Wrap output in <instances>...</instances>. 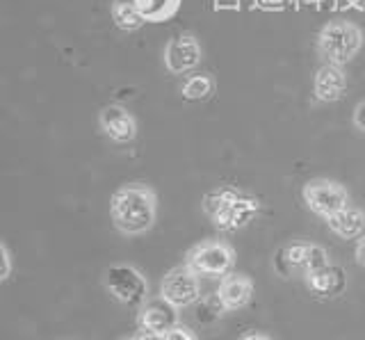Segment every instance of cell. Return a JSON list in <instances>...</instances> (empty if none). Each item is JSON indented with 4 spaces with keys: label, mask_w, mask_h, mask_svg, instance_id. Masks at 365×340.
<instances>
[{
    "label": "cell",
    "mask_w": 365,
    "mask_h": 340,
    "mask_svg": "<svg viewBox=\"0 0 365 340\" xmlns=\"http://www.w3.org/2000/svg\"><path fill=\"white\" fill-rule=\"evenodd\" d=\"M158 199L148 185H125L112 195L110 215L119 233L135 237L146 233L155 224Z\"/></svg>",
    "instance_id": "1"
},
{
    "label": "cell",
    "mask_w": 365,
    "mask_h": 340,
    "mask_svg": "<svg viewBox=\"0 0 365 340\" xmlns=\"http://www.w3.org/2000/svg\"><path fill=\"white\" fill-rule=\"evenodd\" d=\"M363 46V32L351 21H331L317 35V51L331 64H347Z\"/></svg>",
    "instance_id": "2"
},
{
    "label": "cell",
    "mask_w": 365,
    "mask_h": 340,
    "mask_svg": "<svg viewBox=\"0 0 365 340\" xmlns=\"http://www.w3.org/2000/svg\"><path fill=\"white\" fill-rule=\"evenodd\" d=\"M103 286L114 299L128 306H137L146 302L148 281L140 269L125 263L110 265L103 272Z\"/></svg>",
    "instance_id": "3"
},
{
    "label": "cell",
    "mask_w": 365,
    "mask_h": 340,
    "mask_svg": "<svg viewBox=\"0 0 365 340\" xmlns=\"http://www.w3.org/2000/svg\"><path fill=\"white\" fill-rule=\"evenodd\" d=\"M233 247L220 240H208L192 247L185 258V265H190L201 277H226L233 269Z\"/></svg>",
    "instance_id": "4"
},
{
    "label": "cell",
    "mask_w": 365,
    "mask_h": 340,
    "mask_svg": "<svg viewBox=\"0 0 365 340\" xmlns=\"http://www.w3.org/2000/svg\"><path fill=\"white\" fill-rule=\"evenodd\" d=\"M306 206L311 208L319 217L329 220L331 215H336L338 210H342L345 206H349V195L347 190L342 187L336 180L329 178H313L308 180L302 190Z\"/></svg>",
    "instance_id": "5"
},
{
    "label": "cell",
    "mask_w": 365,
    "mask_h": 340,
    "mask_svg": "<svg viewBox=\"0 0 365 340\" xmlns=\"http://www.w3.org/2000/svg\"><path fill=\"white\" fill-rule=\"evenodd\" d=\"M160 297L167 299L176 309H187L201 299V283L199 274L190 265H178L169 269L160 283Z\"/></svg>",
    "instance_id": "6"
},
{
    "label": "cell",
    "mask_w": 365,
    "mask_h": 340,
    "mask_svg": "<svg viewBox=\"0 0 365 340\" xmlns=\"http://www.w3.org/2000/svg\"><path fill=\"white\" fill-rule=\"evenodd\" d=\"M203 58L201 43L190 32H182L167 41L165 46V66L169 73H187L197 69Z\"/></svg>",
    "instance_id": "7"
},
{
    "label": "cell",
    "mask_w": 365,
    "mask_h": 340,
    "mask_svg": "<svg viewBox=\"0 0 365 340\" xmlns=\"http://www.w3.org/2000/svg\"><path fill=\"white\" fill-rule=\"evenodd\" d=\"M98 123L101 130L117 144H128L137 135V121L123 105H106L98 115Z\"/></svg>",
    "instance_id": "8"
},
{
    "label": "cell",
    "mask_w": 365,
    "mask_h": 340,
    "mask_svg": "<svg viewBox=\"0 0 365 340\" xmlns=\"http://www.w3.org/2000/svg\"><path fill=\"white\" fill-rule=\"evenodd\" d=\"M347 89V76L342 71L340 64H331L324 62L322 66L317 69L315 73V81H313V94L317 101L322 103H334L338 101Z\"/></svg>",
    "instance_id": "9"
},
{
    "label": "cell",
    "mask_w": 365,
    "mask_h": 340,
    "mask_svg": "<svg viewBox=\"0 0 365 340\" xmlns=\"http://www.w3.org/2000/svg\"><path fill=\"white\" fill-rule=\"evenodd\" d=\"M137 324L140 329H148V331H158L165 334L171 326L178 324V309L171 306L167 299H153L144 304L140 309V315H137Z\"/></svg>",
    "instance_id": "10"
},
{
    "label": "cell",
    "mask_w": 365,
    "mask_h": 340,
    "mask_svg": "<svg viewBox=\"0 0 365 340\" xmlns=\"http://www.w3.org/2000/svg\"><path fill=\"white\" fill-rule=\"evenodd\" d=\"M251 294H254V281L245 274L222 277L220 290H217V297H220V302L226 311L245 309V306L251 302Z\"/></svg>",
    "instance_id": "11"
},
{
    "label": "cell",
    "mask_w": 365,
    "mask_h": 340,
    "mask_svg": "<svg viewBox=\"0 0 365 340\" xmlns=\"http://www.w3.org/2000/svg\"><path fill=\"white\" fill-rule=\"evenodd\" d=\"M258 210H260L258 199L240 195L231 206H228V210H224L220 217L212 220V224L222 231H235V229H242V226H247L251 220H254V215H258Z\"/></svg>",
    "instance_id": "12"
},
{
    "label": "cell",
    "mask_w": 365,
    "mask_h": 340,
    "mask_svg": "<svg viewBox=\"0 0 365 340\" xmlns=\"http://www.w3.org/2000/svg\"><path fill=\"white\" fill-rule=\"evenodd\" d=\"M306 277V286L311 288L315 297H336L342 290H345L347 277L338 265H327L317 272H308Z\"/></svg>",
    "instance_id": "13"
},
{
    "label": "cell",
    "mask_w": 365,
    "mask_h": 340,
    "mask_svg": "<svg viewBox=\"0 0 365 340\" xmlns=\"http://www.w3.org/2000/svg\"><path fill=\"white\" fill-rule=\"evenodd\" d=\"M329 229L334 231L338 237H345V240H351V237L363 235L365 229V215L363 210L354 208V206H345L342 210H338L336 215H331L327 220Z\"/></svg>",
    "instance_id": "14"
},
{
    "label": "cell",
    "mask_w": 365,
    "mask_h": 340,
    "mask_svg": "<svg viewBox=\"0 0 365 340\" xmlns=\"http://www.w3.org/2000/svg\"><path fill=\"white\" fill-rule=\"evenodd\" d=\"M135 3L144 21H148V24H163V21L176 16L182 0H135Z\"/></svg>",
    "instance_id": "15"
},
{
    "label": "cell",
    "mask_w": 365,
    "mask_h": 340,
    "mask_svg": "<svg viewBox=\"0 0 365 340\" xmlns=\"http://www.w3.org/2000/svg\"><path fill=\"white\" fill-rule=\"evenodd\" d=\"M110 12H112V19H114V24H117V28L125 30V32L140 30L146 24L142 12L137 9L135 0H114Z\"/></svg>",
    "instance_id": "16"
},
{
    "label": "cell",
    "mask_w": 365,
    "mask_h": 340,
    "mask_svg": "<svg viewBox=\"0 0 365 340\" xmlns=\"http://www.w3.org/2000/svg\"><path fill=\"white\" fill-rule=\"evenodd\" d=\"M237 197H240V192L233 187H217L203 197V210L210 220H217L224 210H228V206H231Z\"/></svg>",
    "instance_id": "17"
},
{
    "label": "cell",
    "mask_w": 365,
    "mask_h": 340,
    "mask_svg": "<svg viewBox=\"0 0 365 340\" xmlns=\"http://www.w3.org/2000/svg\"><path fill=\"white\" fill-rule=\"evenodd\" d=\"M180 92L187 101H203V98H208L215 92V83H212V78L205 76V73L190 76L187 81L182 83Z\"/></svg>",
    "instance_id": "18"
},
{
    "label": "cell",
    "mask_w": 365,
    "mask_h": 340,
    "mask_svg": "<svg viewBox=\"0 0 365 340\" xmlns=\"http://www.w3.org/2000/svg\"><path fill=\"white\" fill-rule=\"evenodd\" d=\"M327 265H331L327 249L319 247V244H308V254H306L304 267H302L304 274H308V272H317V269H322Z\"/></svg>",
    "instance_id": "19"
},
{
    "label": "cell",
    "mask_w": 365,
    "mask_h": 340,
    "mask_svg": "<svg viewBox=\"0 0 365 340\" xmlns=\"http://www.w3.org/2000/svg\"><path fill=\"white\" fill-rule=\"evenodd\" d=\"M165 340H197V334L187 326L176 324V326H171L169 331H165Z\"/></svg>",
    "instance_id": "20"
},
{
    "label": "cell",
    "mask_w": 365,
    "mask_h": 340,
    "mask_svg": "<svg viewBox=\"0 0 365 340\" xmlns=\"http://www.w3.org/2000/svg\"><path fill=\"white\" fill-rule=\"evenodd\" d=\"M0 256H3V272H0V279L5 281L9 277V272H11V254H9V249H7L5 242L0 244Z\"/></svg>",
    "instance_id": "21"
},
{
    "label": "cell",
    "mask_w": 365,
    "mask_h": 340,
    "mask_svg": "<svg viewBox=\"0 0 365 340\" xmlns=\"http://www.w3.org/2000/svg\"><path fill=\"white\" fill-rule=\"evenodd\" d=\"M354 126H356L361 133H365V101H361L356 110H354Z\"/></svg>",
    "instance_id": "22"
},
{
    "label": "cell",
    "mask_w": 365,
    "mask_h": 340,
    "mask_svg": "<svg viewBox=\"0 0 365 340\" xmlns=\"http://www.w3.org/2000/svg\"><path fill=\"white\" fill-rule=\"evenodd\" d=\"M133 340H165V334H158V331H148V329H140Z\"/></svg>",
    "instance_id": "23"
},
{
    "label": "cell",
    "mask_w": 365,
    "mask_h": 340,
    "mask_svg": "<svg viewBox=\"0 0 365 340\" xmlns=\"http://www.w3.org/2000/svg\"><path fill=\"white\" fill-rule=\"evenodd\" d=\"M354 258H356V263L365 267V235L359 237L356 242V249H354Z\"/></svg>",
    "instance_id": "24"
},
{
    "label": "cell",
    "mask_w": 365,
    "mask_h": 340,
    "mask_svg": "<svg viewBox=\"0 0 365 340\" xmlns=\"http://www.w3.org/2000/svg\"><path fill=\"white\" fill-rule=\"evenodd\" d=\"M242 340H272V338L265 334H247V336H242Z\"/></svg>",
    "instance_id": "25"
},
{
    "label": "cell",
    "mask_w": 365,
    "mask_h": 340,
    "mask_svg": "<svg viewBox=\"0 0 365 340\" xmlns=\"http://www.w3.org/2000/svg\"><path fill=\"white\" fill-rule=\"evenodd\" d=\"M130 340H133V338H130Z\"/></svg>",
    "instance_id": "26"
}]
</instances>
